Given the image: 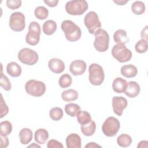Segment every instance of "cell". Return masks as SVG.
<instances>
[{"mask_svg":"<svg viewBox=\"0 0 148 148\" xmlns=\"http://www.w3.org/2000/svg\"><path fill=\"white\" fill-rule=\"evenodd\" d=\"M61 28L63 31L66 39L69 42H76L80 39L82 31L79 26L72 21L66 20L62 22Z\"/></svg>","mask_w":148,"mask_h":148,"instance_id":"1","label":"cell"},{"mask_svg":"<svg viewBox=\"0 0 148 148\" xmlns=\"http://www.w3.org/2000/svg\"><path fill=\"white\" fill-rule=\"evenodd\" d=\"M88 8L87 2L84 0L69 1L65 5L66 12L70 15L79 16L83 14Z\"/></svg>","mask_w":148,"mask_h":148,"instance_id":"2","label":"cell"},{"mask_svg":"<svg viewBox=\"0 0 148 148\" xmlns=\"http://www.w3.org/2000/svg\"><path fill=\"white\" fill-rule=\"evenodd\" d=\"M88 79L90 83L94 86L101 85L105 79V73L102 67L98 64H91L88 67Z\"/></svg>","mask_w":148,"mask_h":148,"instance_id":"3","label":"cell"},{"mask_svg":"<svg viewBox=\"0 0 148 148\" xmlns=\"http://www.w3.org/2000/svg\"><path fill=\"white\" fill-rule=\"evenodd\" d=\"M95 41L94 46L99 52H105L109 48V35L103 29H100L95 33Z\"/></svg>","mask_w":148,"mask_h":148,"instance_id":"4","label":"cell"},{"mask_svg":"<svg viewBox=\"0 0 148 148\" xmlns=\"http://www.w3.org/2000/svg\"><path fill=\"white\" fill-rule=\"evenodd\" d=\"M25 89L30 95L39 97L43 95L46 91V86L41 81L31 79L26 82Z\"/></svg>","mask_w":148,"mask_h":148,"instance_id":"5","label":"cell"},{"mask_svg":"<svg viewBox=\"0 0 148 148\" xmlns=\"http://www.w3.org/2000/svg\"><path fill=\"white\" fill-rule=\"evenodd\" d=\"M112 56L120 62H125L130 61L132 58V52L125 45L117 44L112 49Z\"/></svg>","mask_w":148,"mask_h":148,"instance_id":"6","label":"cell"},{"mask_svg":"<svg viewBox=\"0 0 148 148\" xmlns=\"http://www.w3.org/2000/svg\"><path fill=\"white\" fill-rule=\"evenodd\" d=\"M40 33L41 29L39 24L36 21L31 22L25 36L26 43L31 46L36 45L39 42Z\"/></svg>","mask_w":148,"mask_h":148,"instance_id":"7","label":"cell"},{"mask_svg":"<svg viewBox=\"0 0 148 148\" xmlns=\"http://www.w3.org/2000/svg\"><path fill=\"white\" fill-rule=\"evenodd\" d=\"M120 127V122L114 117H109L102 125V130L105 135L112 137L115 136Z\"/></svg>","mask_w":148,"mask_h":148,"instance_id":"8","label":"cell"},{"mask_svg":"<svg viewBox=\"0 0 148 148\" xmlns=\"http://www.w3.org/2000/svg\"><path fill=\"white\" fill-rule=\"evenodd\" d=\"M84 22L91 34H95L97 31L101 29V21L99 20L98 14L95 12L91 11L86 14L84 17Z\"/></svg>","mask_w":148,"mask_h":148,"instance_id":"9","label":"cell"},{"mask_svg":"<svg viewBox=\"0 0 148 148\" xmlns=\"http://www.w3.org/2000/svg\"><path fill=\"white\" fill-rule=\"evenodd\" d=\"M18 60L28 65H33L38 61V54L37 53L29 48H23L18 53Z\"/></svg>","mask_w":148,"mask_h":148,"instance_id":"10","label":"cell"},{"mask_svg":"<svg viewBox=\"0 0 148 148\" xmlns=\"http://www.w3.org/2000/svg\"><path fill=\"white\" fill-rule=\"evenodd\" d=\"M9 25L14 31L20 32L23 31L25 27L24 15L19 12L13 13L10 16Z\"/></svg>","mask_w":148,"mask_h":148,"instance_id":"11","label":"cell"},{"mask_svg":"<svg viewBox=\"0 0 148 148\" xmlns=\"http://www.w3.org/2000/svg\"><path fill=\"white\" fill-rule=\"evenodd\" d=\"M127 100L123 97H114L112 98V107L114 113L119 116L123 114V110L127 106Z\"/></svg>","mask_w":148,"mask_h":148,"instance_id":"12","label":"cell"},{"mask_svg":"<svg viewBox=\"0 0 148 148\" xmlns=\"http://www.w3.org/2000/svg\"><path fill=\"white\" fill-rule=\"evenodd\" d=\"M86 68V63L81 60H77L72 61L69 66V71L74 76L83 74L85 72Z\"/></svg>","mask_w":148,"mask_h":148,"instance_id":"13","label":"cell"},{"mask_svg":"<svg viewBox=\"0 0 148 148\" xmlns=\"http://www.w3.org/2000/svg\"><path fill=\"white\" fill-rule=\"evenodd\" d=\"M49 68L50 70L55 73H60L65 69V64L64 62L59 59L53 58L49 61Z\"/></svg>","mask_w":148,"mask_h":148,"instance_id":"14","label":"cell"},{"mask_svg":"<svg viewBox=\"0 0 148 148\" xmlns=\"http://www.w3.org/2000/svg\"><path fill=\"white\" fill-rule=\"evenodd\" d=\"M66 145L67 148H80L81 138L75 133L69 134L66 138Z\"/></svg>","mask_w":148,"mask_h":148,"instance_id":"15","label":"cell"},{"mask_svg":"<svg viewBox=\"0 0 148 148\" xmlns=\"http://www.w3.org/2000/svg\"><path fill=\"white\" fill-rule=\"evenodd\" d=\"M140 90V86L136 82L131 81L128 83L127 87L124 93L130 98H135L139 94Z\"/></svg>","mask_w":148,"mask_h":148,"instance_id":"16","label":"cell"},{"mask_svg":"<svg viewBox=\"0 0 148 148\" xmlns=\"http://www.w3.org/2000/svg\"><path fill=\"white\" fill-rule=\"evenodd\" d=\"M127 84L128 83L125 79L121 77H117L113 82L112 88L114 92L123 93L125 91L127 87Z\"/></svg>","mask_w":148,"mask_h":148,"instance_id":"17","label":"cell"},{"mask_svg":"<svg viewBox=\"0 0 148 148\" xmlns=\"http://www.w3.org/2000/svg\"><path fill=\"white\" fill-rule=\"evenodd\" d=\"M121 75L127 78L134 77L138 73V69L135 66L132 64L124 65L121 68Z\"/></svg>","mask_w":148,"mask_h":148,"instance_id":"18","label":"cell"},{"mask_svg":"<svg viewBox=\"0 0 148 148\" xmlns=\"http://www.w3.org/2000/svg\"><path fill=\"white\" fill-rule=\"evenodd\" d=\"M49 138V133L47 131L43 128L37 130L34 134L35 140L39 144L43 145L46 143Z\"/></svg>","mask_w":148,"mask_h":148,"instance_id":"19","label":"cell"},{"mask_svg":"<svg viewBox=\"0 0 148 148\" xmlns=\"http://www.w3.org/2000/svg\"><path fill=\"white\" fill-rule=\"evenodd\" d=\"M7 73L12 77H18L21 73V66L15 62H10L6 66Z\"/></svg>","mask_w":148,"mask_h":148,"instance_id":"20","label":"cell"},{"mask_svg":"<svg viewBox=\"0 0 148 148\" xmlns=\"http://www.w3.org/2000/svg\"><path fill=\"white\" fill-rule=\"evenodd\" d=\"M113 39L117 44L125 45L129 42L127 32L124 29H118L115 31L113 35Z\"/></svg>","mask_w":148,"mask_h":148,"instance_id":"21","label":"cell"},{"mask_svg":"<svg viewBox=\"0 0 148 148\" xmlns=\"http://www.w3.org/2000/svg\"><path fill=\"white\" fill-rule=\"evenodd\" d=\"M32 131L29 128H23L19 132L20 141L23 145L29 143L32 140Z\"/></svg>","mask_w":148,"mask_h":148,"instance_id":"22","label":"cell"},{"mask_svg":"<svg viewBox=\"0 0 148 148\" xmlns=\"http://www.w3.org/2000/svg\"><path fill=\"white\" fill-rule=\"evenodd\" d=\"M57 29V24L52 20H49L45 21L42 26V30L45 34L51 35L53 34Z\"/></svg>","mask_w":148,"mask_h":148,"instance_id":"23","label":"cell"},{"mask_svg":"<svg viewBox=\"0 0 148 148\" xmlns=\"http://www.w3.org/2000/svg\"><path fill=\"white\" fill-rule=\"evenodd\" d=\"M96 124L94 121H91L89 123L81 125V131L85 136H90L92 135L95 132Z\"/></svg>","mask_w":148,"mask_h":148,"instance_id":"24","label":"cell"},{"mask_svg":"<svg viewBox=\"0 0 148 148\" xmlns=\"http://www.w3.org/2000/svg\"><path fill=\"white\" fill-rule=\"evenodd\" d=\"M61 97L65 102H71L77 99L78 92L73 89H68L62 92Z\"/></svg>","mask_w":148,"mask_h":148,"instance_id":"25","label":"cell"},{"mask_svg":"<svg viewBox=\"0 0 148 148\" xmlns=\"http://www.w3.org/2000/svg\"><path fill=\"white\" fill-rule=\"evenodd\" d=\"M64 109L68 115L71 117H75L80 110V107L77 104L69 103L65 106Z\"/></svg>","mask_w":148,"mask_h":148,"instance_id":"26","label":"cell"},{"mask_svg":"<svg viewBox=\"0 0 148 148\" xmlns=\"http://www.w3.org/2000/svg\"><path fill=\"white\" fill-rule=\"evenodd\" d=\"M117 143L118 145L121 147H127L131 145L132 143V138L128 134H123L117 137Z\"/></svg>","mask_w":148,"mask_h":148,"instance_id":"27","label":"cell"},{"mask_svg":"<svg viewBox=\"0 0 148 148\" xmlns=\"http://www.w3.org/2000/svg\"><path fill=\"white\" fill-rule=\"evenodd\" d=\"M77 121L81 125L87 124L91 121L90 114L87 111L80 110L76 114Z\"/></svg>","mask_w":148,"mask_h":148,"instance_id":"28","label":"cell"},{"mask_svg":"<svg viewBox=\"0 0 148 148\" xmlns=\"http://www.w3.org/2000/svg\"><path fill=\"white\" fill-rule=\"evenodd\" d=\"M131 10L136 15L142 14L145 12V3L142 1H135L131 5Z\"/></svg>","mask_w":148,"mask_h":148,"instance_id":"29","label":"cell"},{"mask_svg":"<svg viewBox=\"0 0 148 148\" xmlns=\"http://www.w3.org/2000/svg\"><path fill=\"white\" fill-rule=\"evenodd\" d=\"M35 17L39 20H45L49 15V11L44 6H38L35 8L34 11Z\"/></svg>","mask_w":148,"mask_h":148,"instance_id":"30","label":"cell"},{"mask_svg":"<svg viewBox=\"0 0 148 148\" xmlns=\"http://www.w3.org/2000/svg\"><path fill=\"white\" fill-rule=\"evenodd\" d=\"M50 117L54 121H58L63 116L62 109L58 107H54L50 109L49 112Z\"/></svg>","mask_w":148,"mask_h":148,"instance_id":"31","label":"cell"},{"mask_svg":"<svg viewBox=\"0 0 148 148\" xmlns=\"http://www.w3.org/2000/svg\"><path fill=\"white\" fill-rule=\"evenodd\" d=\"M72 82V77L68 73H65L60 76L58 81V83L60 86L62 88H66L69 87Z\"/></svg>","mask_w":148,"mask_h":148,"instance_id":"32","label":"cell"},{"mask_svg":"<svg viewBox=\"0 0 148 148\" xmlns=\"http://www.w3.org/2000/svg\"><path fill=\"white\" fill-rule=\"evenodd\" d=\"M12 131V125L9 121H3L0 123V134L8 136Z\"/></svg>","mask_w":148,"mask_h":148,"instance_id":"33","label":"cell"},{"mask_svg":"<svg viewBox=\"0 0 148 148\" xmlns=\"http://www.w3.org/2000/svg\"><path fill=\"white\" fill-rule=\"evenodd\" d=\"M1 78H0V86L6 91H9L11 90V84L8 77L3 75L2 73V65H1Z\"/></svg>","mask_w":148,"mask_h":148,"instance_id":"34","label":"cell"},{"mask_svg":"<svg viewBox=\"0 0 148 148\" xmlns=\"http://www.w3.org/2000/svg\"><path fill=\"white\" fill-rule=\"evenodd\" d=\"M147 48H148L147 41L142 39L139 40L135 46V50L138 53H146L147 50Z\"/></svg>","mask_w":148,"mask_h":148,"instance_id":"35","label":"cell"},{"mask_svg":"<svg viewBox=\"0 0 148 148\" xmlns=\"http://www.w3.org/2000/svg\"><path fill=\"white\" fill-rule=\"evenodd\" d=\"M6 5L11 10H14L19 8L21 5V0H7Z\"/></svg>","mask_w":148,"mask_h":148,"instance_id":"36","label":"cell"},{"mask_svg":"<svg viewBox=\"0 0 148 148\" xmlns=\"http://www.w3.org/2000/svg\"><path fill=\"white\" fill-rule=\"evenodd\" d=\"M0 110H1V118L5 116L9 112V108L5 103L2 95L1 94V105H0Z\"/></svg>","mask_w":148,"mask_h":148,"instance_id":"37","label":"cell"},{"mask_svg":"<svg viewBox=\"0 0 148 148\" xmlns=\"http://www.w3.org/2000/svg\"><path fill=\"white\" fill-rule=\"evenodd\" d=\"M47 147L48 148H63L64 146L61 142H58V140L55 139H51L48 142L47 144Z\"/></svg>","mask_w":148,"mask_h":148,"instance_id":"38","label":"cell"},{"mask_svg":"<svg viewBox=\"0 0 148 148\" xmlns=\"http://www.w3.org/2000/svg\"><path fill=\"white\" fill-rule=\"evenodd\" d=\"M1 135V148H5L9 145V139L6 135L0 134Z\"/></svg>","mask_w":148,"mask_h":148,"instance_id":"39","label":"cell"},{"mask_svg":"<svg viewBox=\"0 0 148 148\" xmlns=\"http://www.w3.org/2000/svg\"><path fill=\"white\" fill-rule=\"evenodd\" d=\"M44 2L47 5H48L49 7L53 8V7H55L57 5V4L58 3V0H51V1H47V0L46 1V0H45Z\"/></svg>","mask_w":148,"mask_h":148,"instance_id":"40","label":"cell"},{"mask_svg":"<svg viewBox=\"0 0 148 148\" xmlns=\"http://www.w3.org/2000/svg\"><path fill=\"white\" fill-rule=\"evenodd\" d=\"M141 38L142 39L147 41V26H146L141 32Z\"/></svg>","mask_w":148,"mask_h":148,"instance_id":"41","label":"cell"},{"mask_svg":"<svg viewBox=\"0 0 148 148\" xmlns=\"http://www.w3.org/2000/svg\"><path fill=\"white\" fill-rule=\"evenodd\" d=\"M148 142L147 140H142L138 145V148L139 147H147Z\"/></svg>","mask_w":148,"mask_h":148,"instance_id":"42","label":"cell"},{"mask_svg":"<svg viewBox=\"0 0 148 148\" xmlns=\"http://www.w3.org/2000/svg\"><path fill=\"white\" fill-rule=\"evenodd\" d=\"M101 147V146L99 145H97L96 143L95 142H90L88 144H87L85 146L86 148H88V147Z\"/></svg>","mask_w":148,"mask_h":148,"instance_id":"43","label":"cell"},{"mask_svg":"<svg viewBox=\"0 0 148 148\" xmlns=\"http://www.w3.org/2000/svg\"><path fill=\"white\" fill-rule=\"evenodd\" d=\"M113 2L114 3H116V4H117L118 5H125L126 3H127L128 2V1H124V0H121V1H120V0H114Z\"/></svg>","mask_w":148,"mask_h":148,"instance_id":"44","label":"cell"},{"mask_svg":"<svg viewBox=\"0 0 148 148\" xmlns=\"http://www.w3.org/2000/svg\"><path fill=\"white\" fill-rule=\"evenodd\" d=\"M28 147H39V148H40V146L39 145H36V143H33L32 145H31L28 146Z\"/></svg>","mask_w":148,"mask_h":148,"instance_id":"45","label":"cell"}]
</instances>
